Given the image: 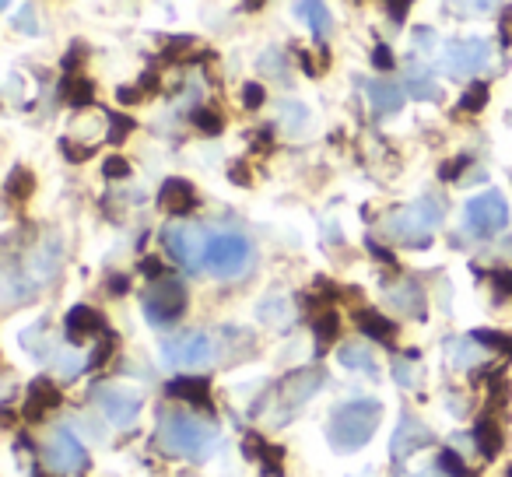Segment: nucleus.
<instances>
[{
    "label": "nucleus",
    "instance_id": "nucleus-1",
    "mask_svg": "<svg viewBox=\"0 0 512 477\" xmlns=\"http://www.w3.org/2000/svg\"><path fill=\"white\" fill-rule=\"evenodd\" d=\"M158 446L169 456H183L190 463H204L218 449V428L200 421L197 414L169 411L158 421Z\"/></svg>",
    "mask_w": 512,
    "mask_h": 477
},
{
    "label": "nucleus",
    "instance_id": "nucleus-2",
    "mask_svg": "<svg viewBox=\"0 0 512 477\" xmlns=\"http://www.w3.org/2000/svg\"><path fill=\"white\" fill-rule=\"evenodd\" d=\"M379 418H383L379 400H351V404L337 407L334 418H330V446L337 453H355L376 435Z\"/></svg>",
    "mask_w": 512,
    "mask_h": 477
},
{
    "label": "nucleus",
    "instance_id": "nucleus-3",
    "mask_svg": "<svg viewBox=\"0 0 512 477\" xmlns=\"http://www.w3.org/2000/svg\"><path fill=\"white\" fill-rule=\"evenodd\" d=\"M439 225H442V207L432 197H425L393 211V218L386 221V235L400 246H411V250L421 246L425 250V246H432V235Z\"/></svg>",
    "mask_w": 512,
    "mask_h": 477
},
{
    "label": "nucleus",
    "instance_id": "nucleus-4",
    "mask_svg": "<svg viewBox=\"0 0 512 477\" xmlns=\"http://www.w3.org/2000/svg\"><path fill=\"white\" fill-rule=\"evenodd\" d=\"M186 313V288L176 278H162L144 292V316L155 327H169Z\"/></svg>",
    "mask_w": 512,
    "mask_h": 477
},
{
    "label": "nucleus",
    "instance_id": "nucleus-5",
    "mask_svg": "<svg viewBox=\"0 0 512 477\" xmlns=\"http://www.w3.org/2000/svg\"><path fill=\"white\" fill-rule=\"evenodd\" d=\"M207 239L200 228L193 225H165L162 228V246L169 250V257L176 264H183L186 271H197V267L207 264Z\"/></svg>",
    "mask_w": 512,
    "mask_h": 477
},
{
    "label": "nucleus",
    "instance_id": "nucleus-6",
    "mask_svg": "<svg viewBox=\"0 0 512 477\" xmlns=\"http://www.w3.org/2000/svg\"><path fill=\"white\" fill-rule=\"evenodd\" d=\"M505 225H509V204H505V197L498 190L477 193L467 204V228L474 235L491 239V235H498Z\"/></svg>",
    "mask_w": 512,
    "mask_h": 477
},
{
    "label": "nucleus",
    "instance_id": "nucleus-7",
    "mask_svg": "<svg viewBox=\"0 0 512 477\" xmlns=\"http://www.w3.org/2000/svg\"><path fill=\"white\" fill-rule=\"evenodd\" d=\"M214 358H218V348L204 330H193V334H183L165 344V362L176 365V369H207Z\"/></svg>",
    "mask_w": 512,
    "mask_h": 477
},
{
    "label": "nucleus",
    "instance_id": "nucleus-8",
    "mask_svg": "<svg viewBox=\"0 0 512 477\" xmlns=\"http://www.w3.org/2000/svg\"><path fill=\"white\" fill-rule=\"evenodd\" d=\"M249 264V243L242 235H211V243H207V267L211 274L218 278H235L242 267Z\"/></svg>",
    "mask_w": 512,
    "mask_h": 477
},
{
    "label": "nucleus",
    "instance_id": "nucleus-9",
    "mask_svg": "<svg viewBox=\"0 0 512 477\" xmlns=\"http://www.w3.org/2000/svg\"><path fill=\"white\" fill-rule=\"evenodd\" d=\"M323 379H327V376H323V369H299V372H292V376L281 379V386H278V411H285V418H281V421L295 418V414H299V407L320 393Z\"/></svg>",
    "mask_w": 512,
    "mask_h": 477
},
{
    "label": "nucleus",
    "instance_id": "nucleus-10",
    "mask_svg": "<svg viewBox=\"0 0 512 477\" xmlns=\"http://www.w3.org/2000/svg\"><path fill=\"white\" fill-rule=\"evenodd\" d=\"M95 404L116 428H130L141 414V393L127 390V386H102L95 390Z\"/></svg>",
    "mask_w": 512,
    "mask_h": 477
},
{
    "label": "nucleus",
    "instance_id": "nucleus-11",
    "mask_svg": "<svg viewBox=\"0 0 512 477\" xmlns=\"http://www.w3.org/2000/svg\"><path fill=\"white\" fill-rule=\"evenodd\" d=\"M46 463H50L57 474H71V470L88 467V453H85V446L74 439V432L57 428V432L50 435V442H46Z\"/></svg>",
    "mask_w": 512,
    "mask_h": 477
},
{
    "label": "nucleus",
    "instance_id": "nucleus-12",
    "mask_svg": "<svg viewBox=\"0 0 512 477\" xmlns=\"http://www.w3.org/2000/svg\"><path fill=\"white\" fill-rule=\"evenodd\" d=\"M432 446V432H428V425H421L414 414H400V425L397 432H393V463H404L411 453H418V449Z\"/></svg>",
    "mask_w": 512,
    "mask_h": 477
},
{
    "label": "nucleus",
    "instance_id": "nucleus-13",
    "mask_svg": "<svg viewBox=\"0 0 512 477\" xmlns=\"http://www.w3.org/2000/svg\"><path fill=\"white\" fill-rule=\"evenodd\" d=\"M488 43L481 39H467V43H453L446 50V67L453 78H463V74H477L484 64H488Z\"/></svg>",
    "mask_w": 512,
    "mask_h": 477
},
{
    "label": "nucleus",
    "instance_id": "nucleus-14",
    "mask_svg": "<svg viewBox=\"0 0 512 477\" xmlns=\"http://www.w3.org/2000/svg\"><path fill=\"white\" fill-rule=\"evenodd\" d=\"M242 453H246L249 460L260 463L264 477H285V449L271 446V442H267L264 435L249 432L246 439H242Z\"/></svg>",
    "mask_w": 512,
    "mask_h": 477
},
{
    "label": "nucleus",
    "instance_id": "nucleus-15",
    "mask_svg": "<svg viewBox=\"0 0 512 477\" xmlns=\"http://www.w3.org/2000/svg\"><path fill=\"white\" fill-rule=\"evenodd\" d=\"M60 400H64V393H60V386L53 383V379L39 376V379H32V383H29V393H25V407H22V414H25V418H29V421H39L46 411H57Z\"/></svg>",
    "mask_w": 512,
    "mask_h": 477
},
{
    "label": "nucleus",
    "instance_id": "nucleus-16",
    "mask_svg": "<svg viewBox=\"0 0 512 477\" xmlns=\"http://www.w3.org/2000/svg\"><path fill=\"white\" fill-rule=\"evenodd\" d=\"M165 393L172 400H183L190 407H200V411H211V383L204 376H176L165 383Z\"/></svg>",
    "mask_w": 512,
    "mask_h": 477
},
{
    "label": "nucleus",
    "instance_id": "nucleus-17",
    "mask_svg": "<svg viewBox=\"0 0 512 477\" xmlns=\"http://www.w3.org/2000/svg\"><path fill=\"white\" fill-rule=\"evenodd\" d=\"M64 330H67V341L71 344H81L88 337H102L106 334V320H102L99 309L92 306H74L64 320Z\"/></svg>",
    "mask_w": 512,
    "mask_h": 477
},
{
    "label": "nucleus",
    "instance_id": "nucleus-18",
    "mask_svg": "<svg viewBox=\"0 0 512 477\" xmlns=\"http://www.w3.org/2000/svg\"><path fill=\"white\" fill-rule=\"evenodd\" d=\"M158 204H162V211L172 214V218H186V214L197 207V190H193L186 179H165L162 190H158Z\"/></svg>",
    "mask_w": 512,
    "mask_h": 477
},
{
    "label": "nucleus",
    "instance_id": "nucleus-19",
    "mask_svg": "<svg viewBox=\"0 0 512 477\" xmlns=\"http://www.w3.org/2000/svg\"><path fill=\"white\" fill-rule=\"evenodd\" d=\"M365 92H369L372 113H376V116L400 113V106H404V92H400V85H393V81H369V85H365Z\"/></svg>",
    "mask_w": 512,
    "mask_h": 477
},
{
    "label": "nucleus",
    "instance_id": "nucleus-20",
    "mask_svg": "<svg viewBox=\"0 0 512 477\" xmlns=\"http://www.w3.org/2000/svg\"><path fill=\"white\" fill-rule=\"evenodd\" d=\"M355 323L365 337H372V341H379V344H393V337H397V323H393L390 316L376 313V309H358Z\"/></svg>",
    "mask_w": 512,
    "mask_h": 477
},
{
    "label": "nucleus",
    "instance_id": "nucleus-21",
    "mask_svg": "<svg viewBox=\"0 0 512 477\" xmlns=\"http://www.w3.org/2000/svg\"><path fill=\"white\" fill-rule=\"evenodd\" d=\"M390 302H393V309H400V313L411 316V320H425V292H421L418 281L397 285L390 295Z\"/></svg>",
    "mask_w": 512,
    "mask_h": 477
},
{
    "label": "nucleus",
    "instance_id": "nucleus-22",
    "mask_svg": "<svg viewBox=\"0 0 512 477\" xmlns=\"http://www.w3.org/2000/svg\"><path fill=\"white\" fill-rule=\"evenodd\" d=\"M502 425H498L495 418H481L474 425V446L477 453L484 456V460H498V453H502Z\"/></svg>",
    "mask_w": 512,
    "mask_h": 477
},
{
    "label": "nucleus",
    "instance_id": "nucleus-23",
    "mask_svg": "<svg viewBox=\"0 0 512 477\" xmlns=\"http://www.w3.org/2000/svg\"><path fill=\"white\" fill-rule=\"evenodd\" d=\"M60 99L71 109H88L95 102V85L88 78H81V74H74V78L60 81Z\"/></svg>",
    "mask_w": 512,
    "mask_h": 477
},
{
    "label": "nucleus",
    "instance_id": "nucleus-24",
    "mask_svg": "<svg viewBox=\"0 0 512 477\" xmlns=\"http://www.w3.org/2000/svg\"><path fill=\"white\" fill-rule=\"evenodd\" d=\"M341 365L344 369H355V372H365L369 379H376L379 376V369H376V358H372V351L369 348H362V344H344L341 348Z\"/></svg>",
    "mask_w": 512,
    "mask_h": 477
},
{
    "label": "nucleus",
    "instance_id": "nucleus-25",
    "mask_svg": "<svg viewBox=\"0 0 512 477\" xmlns=\"http://www.w3.org/2000/svg\"><path fill=\"white\" fill-rule=\"evenodd\" d=\"M295 11L302 15V22L309 25V29L316 32V36H330V29H334V22H330V11H327V4H320V0H302V4H295Z\"/></svg>",
    "mask_w": 512,
    "mask_h": 477
},
{
    "label": "nucleus",
    "instance_id": "nucleus-26",
    "mask_svg": "<svg viewBox=\"0 0 512 477\" xmlns=\"http://www.w3.org/2000/svg\"><path fill=\"white\" fill-rule=\"evenodd\" d=\"M32 190H36V176H32L25 165H15V169L8 172V179H4V193H8L15 204H25V200L32 197Z\"/></svg>",
    "mask_w": 512,
    "mask_h": 477
},
{
    "label": "nucleus",
    "instance_id": "nucleus-27",
    "mask_svg": "<svg viewBox=\"0 0 512 477\" xmlns=\"http://www.w3.org/2000/svg\"><path fill=\"white\" fill-rule=\"evenodd\" d=\"M313 334H316V344H320V351H327L330 344L341 337V316H337L334 309H327V313H316L313 316Z\"/></svg>",
    "mask_w": 512,
    "mask_h": 477
},
{
    "label": "nucleus",
    "instance_id": "nucleus-28",
    "mask_svg": "<svg viewBox=\"0 0 512 477\" xmlns=\"http://www.w3.org/2000/svg\"><path fill=\"white\" fill-rule=\"evenodd\" d=\"M190 120H193V127H197L200 134H207V137H214V134H221V130H225V120H221L218 109L200 106V109H193Z\"/></svg>",
    "mask_w": 512,
    "mask_h": 477
},
{
    "label": "nucleus",
    "instance_id": "nucleus-29",
    "mask_svg": "<svg viewBox=\"0 0 512 477\" xmlns=\"http://www.w3.org/2000/svg\"><path fill=\"white\" fill-rule=\"evenodd\" d=\"M435 467H439L442 477H477L474 470H470L467 463L460 460V453H456V449H442L439 463H435Z\"/></svg>",
    "mask_w": 512,
    "mask_h": 477
},
{
    "label": "nucleus",
    "instance_id": "nucleus-30",
    "mask_svg": "<svg viewBox=\"0 0 512 477\" xmlns=\"http://www.w3.org/2000/svg\"><path fill=\"white\" fill-rule=\"evenodd\" d=\"M470 341L484 344V348L498 351V355H505V358H512V337L509 334H495V330H474V334H470Z\"/></svg>",
    "mask_w": 512,
    "mask_h": 477
},
{
    "label": "nucleus",
    "instance_id": "nucleus-31",
    "mask_svg": "<svg viewBox=\"0 0 512 477\" xmlns=\"http://www.w3.org/2000/svg\"><path fill=\"white\" fill-rule=\"evenodd\" d=\"M488 85L484 81H477V85H470L467 92H463V99H460V109L463 113H481L484 106H488Z\"/></svg>",
    "mask_w": 512,
    "mask_h": 477
},
{
    "label": "nucleus",
    "instance_id": "nucleus-32",
    "mask_svg": "<svg viewBox=\"0 0 512 477\" xmlns=\"http://www.w3.org/2000/svg\"><path fill=\"white\" fill-rule=\"evenodd\" d=\"M116 344H120V337H116V334H109V330H106V334L99 337V344H95L92 358H88V369H102V365H106L109 358H113Z\"/></svg>",
    "mask_w": 512,
    "mask_h": 477
},
{
    "label": "nucleus",
    "instance_id": "nucleus-33",
    "mask_svg": "<svg viewBox=\"0 0 512 477\" xmlns=\"http://www.w3.org/2000/svg\"><path fill=\"white\" fill-rule=\"evenodd\" d=\"M85 60H88V46L78 39V43H71V50L64 53V60H60V67H64V78H74V74L85 67Z\"/></svg>",
    "mask_w": 512,
    "mask_h": 477
},
{
    "label": "nucleus",
    "instance_id": "nucleus-34",
    "mask_svg": "<svg viewBox=\"0 0 512 477\" xmlns=\"http://www.w3.org/2000/svg\"><path fill=\"white\" fill-rule=\"evenodd\" d=\"M130 130H137V123L123 113H109V144H123L130 137Z\"/></svg>",
    "mask_w": 512,
    "mask_h": 477
},
{
    "label": "nucleus",
    "instance_id": "nucleus-35",
    "mask_svg": "<svg viewBox=\"0 0 512 477\" xmlns=\"http://www.w3.org/2000/svg\"><path fill=\"white\" fill-rule=\"evenodd\" d=\"M491 288H495L498 299H512V271L509 267H495V271H491Z\"/></svg>",
    "mask_w": 512,
    "mask_h": 477
},
{
    "label": "nucleus",
    "instance_id": "nucleus-36",
    "mask_svg": "<svg viewBox=\"0 0 512 477\" xmlns=\"http://www.w3.org/2000/svg\"><path fill=\"white\" fill-rule=\"evenodd\" d=\"M411 92L418 95V99H439V85H435L432 78H428V74H414L411 78Z\"/></svg>",
    "mask_w": 512,
    "mask_h": 477
},
{
    "label": "nucleus",
    "instance_id": "nucleus-37",
    "mask_svg": "<svg viewBox=\"0 0 512 477\" xmlns=\"http://www.w3.org/2000/svg\"><path fill=\"white\" fill-rule=\"evenodd\" d=\"M102 176H106V179H127L130 176V162H127V158H120V155L106 158V162H102Z\"/></svg>",
    "mask_w": 512,
    "mask_h": 477
},
{
    "label": "nucleus",
    "instance_id": "nucleus-38",
    "mask_svg": "<svg viewBox=\"0 0 512 477\" xmlns=\"http://www.w3.org/2000/svg\"><path fill=\"white\" fill-rule=\"evenodd\" d=\"M60 148H64L67 162H74V165L88 162V158H92V155H95V148H81V144H74V141H71V137H64V141H60Z\"/></svg>",
    "mask_w": 512,
    "mask_h": 477
},
{
    "label": "nucleus",
    "instance_id": "nucleus-39",
    "mask_svg": "<svg viewBox=\"0 0 512 477\" xmlns=\"http://www.w3.org/2000/svg\"><path fill=\"white\" fill-rule=\"evenodd\" d=\"M372 67H376V71H386V74L397 67V60H393V50L386 43H379L376 50H372Z\"/></svg>",
    "mask_w": 512,
    "mask_h": 477
},
{
    "label": "nucleus",
    "instance_id": "nucleus-40",
    "mask_svg": "<svg viewBox=\"0 0 512 477\" xmlns=\"http://www.w3.org/2000/svg\"><path fill=\"white\" fill-rule=\"evenodd\" d=\"M264 99H267L264 85H256V81H249V85L242 88V106H246V109H260V106H264Z\"/></svg>",
    "mask_w": 512,
    "mask_h": 477
},
{
    "label": "nucleus",
    "instance_id": "nucleus-41",
    "mask_svg": "<svg viewBox=\"0 0 512 477\" xmlns=\"http://www.w3.org/2000/svg\"><path fill=\"white\" fill-rule=\"evenodd\" d=\"M467 165H470V155L453 158V162H446V165L439 169V179H442V183H449V179H460V172L467 169Z\"/></svg>",
    "mask_w": 512,
    "mask_h": 477
},
{
    "label": "nucleus",
    "instance_id": "nucleus-42",
    "mask_svg": "<svg viewBox=\"0 0 512 477\" xmlns=\"http://www.w3.org/2000/svg\"><path fill=\"white\" fill-rule=\"evenodd\" d=\"M365 246H369V253L379 260V264H386V267H390V271H397V257H393L390 250H383V246H379L376 239H365Z\"/></svg>",
    "mask_w": 512,
    "mask_h": 477
},
{
    "label": "nucleus",
    "instance_id": "nucleus-43",
    "mask_svg": "<svg viewBox=\"0 0 512 477\" xmlns=\"http://www.w3.org/2000/svg\"><path fill=\"white\" fill-rule=\"evenodd\" d=\"M141 274H144V278H151V281H162L165 278V264L158 257H144L141 260Z\"/></svg>",
    "mask_w": 512,
    "mask_h": 477
},
{
    "label": "nucleus",
    "instance_id": "nucleus-44",
    "mask_svg": "<svg viewBox=\"0 0 512 477\" xmlns=\"http://www.w3.org/2000/svg\"><path fill=\"white\" fill-rule=\"evenodd\" d=\"M281 116H285V120L292 123V130H299L302 120H306V109L295 106V102H285V106H281Z\"/></svg>",
    "mask_w": 512,
    "mask_h": 477
},
{
    "label": "nucleus",
    "instance_id": "nucleus-45",
    "mask_svg": "<svg viewBox=\"0 0 512 477\" xmlns=\"http://www.w3.org/2000/svg\"><path fill=\"white\" fill-rule=\"evenodd\" d=\"M228 179H232L235 186H253V176H249V165L246 162H235L232 169H228Z\"/></svg>",
    "mask_w": 512,
    "mask_h": 477
},
{
    "label": "nucleus",
    "instance_id": "nucleus-46",
    "mask_svg": "<svg viewBox=\"0 0 512 477\" xmlns=\"http://www.w3.org/2000/svg\"><path fill=\"white\" fill-rule=\"evenodd\" d=\"M393 372H397L400 386H414V372H411V365H407V355L404 358H393Z\"/></svg>",
    "mask_w": 512,
    "mask_h": 477
},
{
    "label": "nucleus",
    "instance_id": "nucleus-47",
    "mask_svg": "<svg viewBox=\"0 0 512 477\" xmlns=\"http://www.w3.org/2000/svg\"><path fill=\"white\" fill-rule=\"evenodd\" d=\"M141 99H144L141 88H130V85L116 88V102H123V106H137V102H141Z\"/></svg>",
    "mask_w": 512,
    "mask_h": 477
},
{
    "label": "nucleus",
    "instance_id": "nucleus-48",
    "mask_svg": "<svg viewBox=\"0 0 512 477\" xmlns=\"http://www.w3.org/2000/svg\"><path fill=\"white\" fill-rule=\"evenodd\" d=\"M190 46H197L190 36H176V39H169V43H165V57H176V53L190 50Z\"/></svg>",
    "mask_w": 512,
    "mask_h": 477
},
{
    "label": "nucleus",
    "instance_id": "nucleus-49",
    "mask_svg": "<svg viewBox=\"0 0 512 477\" xmlns=\"http://www.w3.org/2000/svg\"><path fill=\"white\" fill-rule=\"evenodd\" d=\"M109 292H113V295H127L130 292V278H127V274H113V278H109Z\"/></svg>",
    "mask_w": 512,
    "mask_h": 477
},
{
    "label": "nucleus",
    "instance_id": "nucleus-50",
    "mask_svg": "<svg viewBox=\"0 0 512 477\" xmlns=\"http://www.w3.org/2000/svg\"><path fill=\"white\" fill-rule=\"evenodd\" d=\"M137 88H141L144 95H155L158 92V74L155 71H144V78H141V85H137Z\"/></svg>",
    "mask_w": 512,
    "mask_h": 477
},
{
    "label": "nucleus",
    "instance_id": "nucleus-51",
    "mask_svg": "<svg viewBox=\"0 0 512 477\" xmlns=\"http://www.w3.org/2000/svg\"><path fill=\"white\" fill-rule=\"evenodd\" d=\"M386 11H390L393 22H404V15H407V11H411V4H390V8H386Z\"/></svg>",
    "mask_w": 512,
    "mask_h": 477
},
{
    "label": "nucleus",
    "instance_id": "nucleus-52",
    "mask_svg": "<svg viewBox=\"0 0 512 477\" xmlns=\"http://www.w3.org/2000/svg\"><path fill=\"white\" fill-rule=\"evenodd\" d=\"M418 477H439V474H428V470H425V474H418Z\"/></svg>",
    "mask_w": 512,
    "mask_h": 477
},
{
    "label": "nucleus",
    "instance_id": "nucleus-53",
    "mask_svg": "<svg viewBox=\"0 0 512 477\" xmlns=\"http://www.w3.org/2000/svg\"><path fill=\"white\" fill-rule=\"evenodd\" d=\"M509 477H512V463H509Z\"/></svg>",
    "mask_w": 512,
    "mask_h": 477
}]
</instances>
